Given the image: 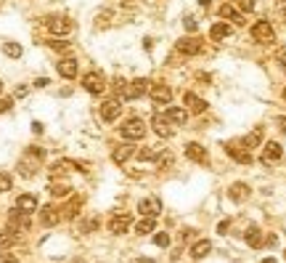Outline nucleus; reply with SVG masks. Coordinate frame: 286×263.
Returning <instances> with one entry per match:
<instances>
[{"mask_svg": "<svg viewBox=\"0 0 286 263\" xmlns=\"http://www.w3.org/2000/svg\"><path fill=\"white\" fill-rule=\"evenodd\" d=\"M284 101H286V88H284Z\"/></svg>", "mask_w": 286, "mask_h": 263, "instance_id": "nucleus-48", "label": "nucleus"}, {"mask_svg": "<svg viewBox=\"0 0 286 263\" xmlns=\"http://www.w3.org/2000/svg\"><path fill=\"white\" fill-rule=\"evenodd\" d=\"M3 53L8 56V59H19V56H21V46H19V43H5Z\"/></svg>", "mask_w": 286, "mask_h": 263, "instance_id": "nucleus-28", "label": "nucleus"}, {"mask_svg": "<svg viewBox=\"0 0 286 263\" xmlns=\"http://www.w3.org/2000/svg\"><path fill=\"white\" fill-rule=\"evenodd\" d=\"M130 154H133V147H130V144H122V147H117L114 152H111V160H114L117 165H122Z\"/></svg>", "mask_w": 286, "mask_h": 263, "instance_id": "nucleus-24", "label": "nucleus"}, {"mask_svg": "<svg viewBox=\"0 0 286 263\" xmlns=\"http://www.w3.org/2000/svg\"><path fill=\"white\" fill-rule=\"evenodd\" d=\"M143 136H146V125L138 117H133V120H127L122 125V138H127V141H141Z\"/></svg>", "mask_w": 286, "mask_h": 263, "instance_id": "nucleus-1", "label": "nucleus"}, {"mask_svg": "<svg viewBox=\"0 0 286 263\" xmlns=\"http://www.w3.org/2000/svg\"><path fill=\"white\" fill-rule=\"evenodd\" d=\"M133 263H154V261H149V258H138V261H133Z\"/></svg>", "mask_w": 286, "mask_h": 263, "instance_id": "nucleus-44", "label": "nucleus"}, {"mask_svg": "<svg viewBox=\"0 0 286 263\" xmlns=\"http://www.w3.org/2000/svg\"><path fill=\"white\" fill-rule=\"evenodd\" d=\"M154 245H156V247H167V245H170V237H167L165 231H162V234H154Z\"/></svg>", "mask_w": 286, "mask_h": 263, "instance_id": "nucleus-31", "label": "nucleus"}, {"mask_svg": "<svg viewBox=\"0 0 286 263\" xmlns=\"http://www.w3.org/2000/svg\"><path fill=\"white\" fill-rule=\"evenodd\" d=\"M48 30L53 32V35H66V32L72 30V21L66 19V16H50V19H48Z\"/></svg>", "mask_w": 286, "mask_h": 263, "instance_id": "nucleus-8", "label": "nucleus"}, {"mask_svg": "<svg viewBox=\"0 0 286 263\" xmlns=\"http://www.w3.org/2000/svg\"><path fill=\"white\" fill-rule=\"evenodd\" d=\"M146 91H149V80H146V77H138V80L122 85V96L125 99H138V96H143Z\"/></svg>", "mask_w": 286, "mask_h": 263, "instance_id": "nucleus-2", "label": "nucleus"}, {"mask_svg": "<svg viewBox=\"0 0 286 263\" xmlns=\"http://www.w3.org/2000/svg\"><path fill=\"white\" fill-rule=\"evenodd\" d=\"M228 197H231L233 202H246V199H249V186L241 183V181H236L231 189H228Z\"/></svg>", "mask_w": 286, "mask_h": 263, "instance_id": "nucleus-10", "label": "nucleus"}, {"mask_svg": "<svg viewBox=\"0 0 286 263\" xmlns=\"http://www.w3.org/2000/svg\"><path fill=\"white\" fill-rule=\"evenodd\" d=\"M284 258H286V250H284Z\"/></svg>", "mask_w": 286, "mask_h": 263, "instance_id": "nucleus-50", "label": "nucleus"}, {"mask_svg": "<svg viewBox=\"0 0 286 263\" xmlns=\"http://www.w3.org/2000/svg\"><path fill=\"white\" fill-rule=\"evenodd\" d=\"M11 245H14V234H8V231H3V229H0V250L11 247Z\"/></svg>", "mask_w": 286, "mask_h": 263, "instance_id": "nucleus-29", "label": "nucleus"}, {"mask_svg": "<svg viewBox=\"0 0 286 263\" xmlns=\"http://www.w3.org/2000/svg\"><path fill=\"white\" fill-rule=\"evenodd\" d=\"M260 141H262V128H255V131H252V133H249V136H246L241 144H244L246 149H255Z\"/></svg>", "mask_w": 286, "mask_h": 263, "instance_id": "nucleus-27", "label": "nucleus"}, {"mask_svg": "<svg viewBox=\"0 0 286 263\" xmlns=\"http://www.w3.org/2000/svg\"><path fill=\"white\" fill-rule=\"evenodd\" d=\"M183 24H186V30H188V32H196V30H199V24H196V21L191 19V16H188L186 21H183Z\"/></svg>", "mask_w": 286, "mask_h": 263, "instance_id": "nucleus-35", "label": "nucleus"}, {"mask_svg": "<svg viewBox=\"0 0 286 263\" xmlns=\"http://www.w3.org/2000/svg\"><path fill=\"white\" fill-rule=\"evenodd\" d=\"M151 99H154V104H170L172 101V91L167 85H154L151 88Z\"/></svg>", "mask_w": 286, "mask_h": 263, "instance_id": "nucleus-15", "label": "nucleus"}, {"mask_svg": "<svg viewBox=\"0 0 286 263\" xmlns=\"http://www.w3.org/2000/svg\"><path fill=\"white\" fill-rule=\"evenodd\" d=\"M0 91H3V82H0Z\"/></svg>", "mask_w": 286, "mask_h": 263, "instance_id": "nucleus-49", "label": "nucleus"}, {"mask_svg": "<svg viewBox=\"0 0 286 263\" xmlns=\"http://www.w3.org/2000/svg\"><path fill=\"white\" fill-rule=\"evenodd\" d=\"M8 189H11V176H8V173H3V170H0V194H3V192H8Z\"/></svg>", "mask_w": 286, "mask_h": 263, "instance_id": "nucleus-30", "label": "nucleus"}, {"mask_svg": "<svg viewBox=\"0 0 286 263\" xmlns=\"http://www.w3.org/2000/svg\"><path fill=\"white\" fill-rule=\"evenodd\" d=\"M228 226H231L228 221H220V226H217V231H220V234H226V231H228Z\"/></svg>", "mask_w": 286, "mask_h": 263, "instance_id": "nucleus-41", "label": "nucleus"}, {"mask_svg": "<svg viewBox=\"0 0 286 263\" xmlns=\"http://www.w3.org/2000/svg\"><path fill=\"white\" fill-rule=\"evenodd\" d=\"M120 112H122L120 101H104L101 104V117H104L106 122H114L117 117H120Z\"/></svg>", "mask_w": 286, "mask_h": 263, "instance_id": "nucleus-9", "label": "nucleus"}, {"mask_svg": "<svg viewBox=\"0 0 286 263\" xmlns=\"http://www.w3.org/2000/svg\"><path fill=\"white\" fill-rule=\"evenodd\" d=\"M252 37H255L257 43H273L276 40V32H273V27L268 24V21H257V24L252 27Z\"/></svg>", "mask_w": 286, "mask_h": 263, "instance_id": "nucleus-4", "label": "nucleus"}, {"mask_svg": "<svg viewBox=\"0 0 286 263\" xmlns=\"http://www.w3.org/2000/svg\"><path fill=\"white\" fill-rule=\"evenodd\" d=\"M50 192H53L56 197H64V194L69 192V189H66V186H53V189H50Z\"/></svg>", "mask_w": 286, "mask_h": 263, "instance_id": "nucleus-37", "label": "nucleus"}, {"mask_svg": "<svg viewBox=\"0 0 286 263\" xmlns=\"http://www.w3.org/2000/svg\"><path fill=\"white\" fill-rule=\"evenodd\" d=\"M178 51L188 53V56H196V53L204 51V43L196 40V37H183V40H178Z\"/></svg>", "mask_w": 286, "mask_h": 263, "instance_id": "nucleus-6", "label": "nucleus"}, {"mask_svg": "<svg viewBox=\"0 0 286 263\" xmlns=\"http://www.w3.org/2000/svg\"><path fill=\"white\" fill-rule=\"evenodd\" d=\"M281 16H284V19H286V5H284V8H281Z\"/></svg>", "mask_w": 286, "mask_h": 263, "instance_id": "nucleus-47", "label": "nucleus"}, {"mask_svg": "<svg viewBox=\"0 0 286 263\" xmlns=\"http://www.w3.org/2000/svg\"><path fill=\"white\" fill-rule=\"evenodd\" d=\"M183 101H186V104H188V109H191V112H196V115H201V112L207 109V104L201 101L199 96H194V93H186V96H183Z\"/></svg>", "mask_w": 286, "mask_h": 263, "instance_id": "nucleus-22", "label": "nucleus"}, {"mask_svg": "<svg viewBox=\"0 0 286 263\" xmlns=\"http://www.w3.org/2000/svg\"><path fill=\"white\" fill-rule=\"evenodd\" d=\"M210 250H212V242L201 239V242H196L194 247H191V255H194V258L199 261V258H204V255H210Z\"/></svg>", "mask_w": 286, "mask_h": 263, "instance_id": "nucleus-25", "label": "nucleus"}, {"mask_svg": "<svg viewBox=\"0 0 286 263\" xmlns=\"http://www.w3.org/2000/svg\"><path fill=\"white\" fill-rule=\"evenodd\" d=\"M276 122H278V128H281V131L286 133V117H278V120H276Z\"/></svg>", "mask_w": 286, "mask_h": 263, "instance_id": "nucleus-42", "label": "nucleus"}, {"mask_svg": "<svg viewBox=\"0 0 286 263\" xmlns=\"http://www.w3.org/2000/svg\"><path fill=\"white\" fill-rule=\"evenodd\" d=\"M156 157V149H143V152H138V160H154Z\"/></svg>", "mask_w": 286, "mask_h": 263, "instance_id": "nucleus-32", "label": "nucleus"}, {"mask_svg": "<svg viewBox=\"0 0 286 263\" xmlns=\"http://www.w3.org/2000/svg\"><path fill=\"white\" fill-rule=\"evenodd\" d=\"M11 106H14V99H0V115H3V112H8Z\"/></svg>", "mask_w": 286, "mask_h": 263, "instance_id": "nucleus-34", "label": "nucleus"}, {"mask_svg": "<svg viewBox=\"0 0 286 263\" xmlns=\"http://www.w3.org/2000/svg\"><path fill=\"white\" fill-rule=\"evenodd\" d=\"M0 263H16V255H0Z\"/></svg>", "mask_w": 286, "mask_h": 263, "instance_id": "nucleus-40", "label": "nucleus"}, {"mask_svg": "<svg viewBox=\"0 0 286 263\" xmlns=\"http://www.w3.org/2000/svg\"><path fill=\"white\" fill-rule=\"evenodd\" d=\"M141 213H143V215L156 218V215L162 213V199H159V197H149V199H143V202H141Z\"/></svg>", "mask_w": 286, "mask_h": 263, "instance_id": "nucleus-12", "label": "nucleus"}, {"mask_svg": "<svg viewBox=\"0 0 286 263\" xmlns=\"http://www.w3.org/2000/svg\"><path fill=\"white\" fill-rule=\"evenodd\" d=\"M231 24L228 21H217V24H212V30H210V37L212 40H226V37H231Z\"/></svg>", "mask_w": 286, "mask_h": 263, "instance_id": "nucleus-16", "label": "nucleus"}, {"mask_svg": "<svg viewBox=\"0 0 286 263\" xmlns=\"http://www.w3.org/2000/svg\"><path fill=\"white\" fill-rule=\"evenodd\" d=\"M236 3H239L241 11H252V8H255V0H236Z\"/></svg>", "mask_w": 286, "mask_h": 263, "instance_id": "nucleus-33", "label": "nucleus"}, {"mask_svg": "<svg viewBox=\"0 0 286 263\" xmlns=\"http://www.w3.org/2000/svg\"><path fill=\"white\" fill-rule=\"evenodd\" d=\"M40 218H43V223H45V226H56V223L61 221V215L56 213V208H43Z\"/></svg>", "mask_w": 286, "mask_h": 263, "instance_id": "nucleus-26", "label": "nucleus"}, {"mask_svg": "<svg viewBox=\"0 0 286 263\" xmlns=\"http://www.w3.org/2000/svg\"><path fill=\"white\" fill-rule=\"evenodd\" d=\"M82 88H85L88 93H104V77L98 75V72H88L85 77H82Z\"/></svg>", "mask_w": 286, "mask_h": 263, "instance_id": "nucleus-5", "label": "nucleus"}, {"mask_svg": "<svg viewBox=\"0 0 286 263\" xmlns=\"http://www.w3.org/2000/svg\"><path fill=\"white\" fill-rule=\"evenodd\" d=\"M154 131H156V136H162V138H170V136H172L170 120H167L165 115H154Z\"/></svg>", "mask_w": 286, "mask_h": 263, "instance_id": "nucleus-13", "label": "nucleus"}, {"mask_svg": "<svg viewBox=\"0 0 286 263\" xmlns=\"http://www.w3.org/2000/svg\"><path fill=\"white\" fill-rule=\"evenodd\" d=\"M127 226H130V215H114L109 221V231L111 234H125Z\"/></svg>", "mask_w": 286, "mask_h": 263, "instance_id": "nucleus-18", "label": "nucleus"}, {"mask_svg": "<svg viewBox=\"0 0 286 263\" xmlns=\"http://www.w3.org/2000/svg\"><path fill=\"white\" fill-rule=\"evenodd\" d=\"M154 229H156V218H151V215H146V218H141V221L135 223V231L141 234V237L143 234H151Z\"/></svg>", "mask_w": 286, "mask_h": 263, "instance_id": "nucleus-23", "label": "nucleus"}, {"mask_svg": "<svg viewBox=\"0 0 286 263\" xmlns=\"http://www.w3.org/2000/svg\"><path fill=\"white\" fill-rule=\"evenodd\" d=\"M165 117H167L170 122H178V125H186L188 112H186V109H181V106H170V109L165 112Z\"/></svg>", "mask_w": 286, "mask_h": 263, "instance_id": "nucleus-20", "label": "nucleus"}, {"mask_svg": "<svg viewBox=\"0 0 286 263\" xmlns=\"http://www.w3.org/2000/svg\"><path fill=\"white\" fill-rule=\"evenodd\" d=\"M265 245H268V247H276V245H278V237H276V234H268V237H265Z\"/></svg>", "mask_w": 286, "mask_h": 263, "instance_id": "nucleus-36", "label": "nucleus"}, {"mask_svg": "<svg viewBox=\"0 0 286 263\" xmlns=\"http://www.w3.org/2000/svg\"><path fill=\"white\" fill-rule=\"evenodd\" d=\"M50 46H53L56 51H66V48H69V43H56V40H53V43H50Z\"/></svg>", "mask_w": 286, "mask_h": 263, "instance_id": "nucleus-39", "label": "nucleus"}, {"mask_svg": "<svg viewBox=\"0 0 286 263\" xmlns=\"http://www.w3.org/2000/svg\"><path fill=\"white\" fill-rule=\"evenodd\" d=\"M281 154H284V149H281V144L278 141H268L265 147H262V162H278L281 160Z\"/></svg>", "mask_w": 286, "mask_h": 263, "instance_id": "nucleus-7", "label": "nucleus"}, {"mask_svg": "<svg viewBox=\"0 0 286 263\" xmlns=\"http://www.w3.org/2000/svg\"><path fill=\"white\" fill-rule=\"evenodd\" d=\"M56 69H59V75H61V77L72 80V77H77V61H75V59H61Z\"/></svg>", "mask_w": 286, "mask_h": 263, "instance_id": "nucleus-14", "label": "nucleus"}, {"mask_svg": "<svg viewBox=\"0 0 286 263\" xmlns=\"http://www.w3.org/2000/svg\"><path fill=\"white\" fill-rule=\"evenodd\" d=\"M260 263H276V258H262Z\"/></svg>", "mask_w": 286, "mask_h": 263, "instance_id": "nucleus-45", "label": "nucleus"}, {"mask_svg": "<svg viewBox=\"0 0 286 263\" xmlns=\"http://www.w3.org/2000/svg\"><path fill=\"white\" fill-rule=\"evenodd\" d=\"M48 82H50V80H48V77H37V80H35V88H45V85H48Z\"/></svg>", "mask_w": 286, "mask_h": 263, "instance_id": "nucleus-38", "label": "nucleus"}, {"mask_svg": "<svg viewBox=\"0 0 286 263\" xmlns=\"http://www.w3.org/2000/svg\"><path fill=\"white\" fill-rule=\"evenodd\" d=\"M32 131H35V133H43V122H32Z\"/></svg>", "mask_w": 286, "mask_h": 263, "instance_id": "nucleus-43", "label": "nucleus"}, {"mask_svg": "<svg viewBox=\"0 0 286 263\" xmlns=\"http://www.w3.org/2000/svg\"><path fill=\"white\" fill-rule=\"evenodd\" d=\"M210 3H212V0H199V5H204V8H207Z\"/></svg>", "mask_w": 286, "mask_h": 263, "instance_id": "nucleus-46", "label": "nucleus"}, {"mask_svg": "<svg viewBox=\"0 0 286 263\" xmlns=\"http://www.w3.org/2000/svg\"><path fill=\"white\" fill-rule=\"evenodd\" d=\"M16 210H21V213H35L37 210V197L35 194H21L19 199H16Z\"/></svg>", "mask_w": 286, "mask_h": 263, "instance_id": "nucleus-11", "label": "nucleus"}, {"mask_svg": "<svg viewBox=\"0 0 286 263\" xmlns=\"http://www.w3.org/2000/svg\"><path fill=\"white\" fill-rule=\"evenodd\" d=\"M246 242H249V247H262V245H265V239H262V231L257 226H249L246 229Z\"/></svg>", "mask_w": 286, "mask_h": 263, "instance_id": "nucleus-21", "label": "nucleus"}, {"mask_svg": "<svg viewBox=\"0 0 286 263\" xmlns=\"http://www.w3.org/2000/svg\"><path fill=\"white\" fill-rule=\"evenodd\" d=\"M186 157L194 160V162H207V160H210L201 144H188V147H186Z\"/></svg>", "mask_w": 286, "mask_h": 263, "instance_id": "nucleus-19", "label": "nucleus"}, {"mask_svg": "<svg viewBox=\"0 0 286 263\" xmlns=\"http://www.w3.org/2000/svg\"><path fill=\"white\" fill-rule=\"evenodd\" d=\"M226 152L231 154L236 162H241V165H252V154H249V149L244 147L241 141H231V144H226Z\"/></svg>", "mask_w": 286, "mask_h": 263, "instance_id": "nucleus-3", "label": "nucleus"}, {"mask_svg": "<svg viewBox=\"0 0 286 263\" xmlns=\"http://www.w3.org/2000/svg\"><path fill=\"white\" fill-rule=\"evenodd\" d=\"M220 16L228 21H233V24H244V16H241V11H236L231 3H223L220 5Z\"/></svg>", "mask_w": 286, "mask_h": 263, "instance_id": "nucleus-17", "label": "nucleus"}]
</instances>
